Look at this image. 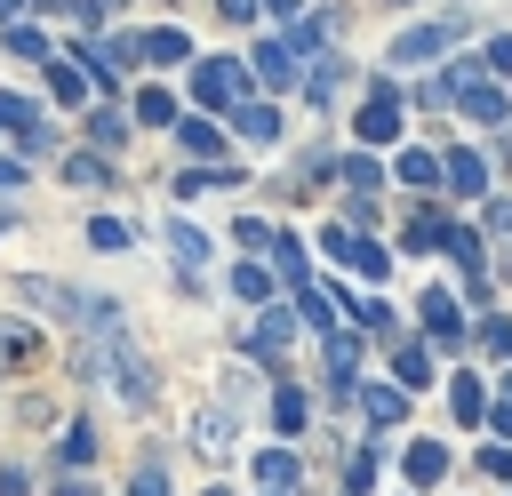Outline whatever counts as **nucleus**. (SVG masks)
<instances>
[{
    "label": "nucleus",
    "instance_id": "f257e3e1",
    "mask_svg": "<svg viewBox=\"0 0 512 496\" xmlns=\"http://www.w3.org/2000/svg\"><path fill=\"white\" fill-rule=\"evenodd\" d=\"M192 88H200V104H240V88H248V72L232 64V56H200V72H192Z\"/></svg>",
    "mask_w": 512,
    "mask_h": 496
},
{
    "label": "nucleus",
    "instance_id": "f03ea898",
    "mask_svg": "<svg viewBox=\"0 0 512 496\" xmlns=\"http://www.w3.org/2000/svg\"><path fill=\"white\" fill-rule=\"evenodd\" d=\"M392 136H400V88L376 80V96L360 104V144H392Z\"/></svg>",
    "mask_w": 512,
    "mask_h": 496
},
{
    "label": "nucleus",
    "instance_id": "7ed1b4c3",
    "mask_svg": "<svg viewBox=\"0 0 512 496\" xmlns=\"http://www.w3.org/2000/svg\"><path fill=\"white\" fill-rule=\"evenodd\" d=\"M456 32H464L456 16H440V24H416V32H400V40H392V56H400V64H432V56H440Z\"/></svg>",
    "mask_w": 512,
    "mask_h": 496
},
{
    "label": "nucleus",
    "instance_id": "20e7f679",
    "mask_svg": "<svg viewBox=\"0 0 512 496\" xmlns=\"http://www.w3.org/2000/svg\"><path fill=\"white\" fill-rule=\"evenodd\" d=\"M288 336H296V312H288V304H264V312H256V328H248V352H256V360H272V352H288Z\"/></svg>",
    "mask_w": 512,
    "mask_h": 496
},
{
    "label": "nucleus",
    "instance_id": "39448f33",
    "mask_svg": "<svg viewBox=\"0 0 512 496\" xmlns=\"http://www.w3.org/2000/svg\"><path fill=\"white\" fill-rule=\"evenodd\" d=\"M232 432H240L232 408H200V416H192V448H200V456H232Z\"/></svg>",
    "mask_w": 512,
    "mask_h": 496
},
{
    "label": "nucleus",
    "instance_id": "423d86ee",
    "mask_svg": "<svg viewBox=\"0 0 512 496\" xmlns=\"http://www.w3.org/2000/svg\"><path fill=\"white\" fill-rule=\"evenodd\" d=\"M400 472H408V488H432V480L448 472V448H440V440H408V456H400Z\"/></svg>",
    "mask_w": 512,
    "mask_h": 496
},
{
    "label": "nucleus",
    "instance_id": "0eeeda50",
    "mask_svg": "<svg viewBox=\"0 0 512 496\" xmlns=\"http://www.w3.org/2000/svg\"><path fill=\"white\" fill-rule=\"evenodd\" d=\"M24 360H40V328H24V320H0V376H16Z\"/></svg>",
    "mask_w": 512,
    "mask_h": 496
},
{
    "label": "nucleus",
    "instance_id": "6e6552de",
    "mask_svg": "<svg viewBox=\"0 0 512 496\" xmlns=\"http://www.w3.org/2000/svg\"><path fill=\"white\" fill-rule=\"evenodd\" d=\"M160 240H168V256H176L184 272H192V264H208V240H200L192 224H176V216H168V224H160Z\"/></svg>",
    "mask_w": 512,
    "mask_h": 496
},
{
    "label": "nucleus",
    "instance_id": "1a4fd4ad",
    "mask_svg": "<svg viewBox=\"0 0 512 496\" xmlns=\"http://www.w3.org/2000/svg\"><path fill=\"white\" fill-rule=\"evenodd\" d=\"M256 72H264V88H288V80H296V56H288V40H264V48H256Z\"/></svg>",
    "mask_w": 512,
    "mask_h": 496
},
{
    "label": "nucleus",
    "instance_id": "9d476101",
    "mask_svg": "<svg viewBox=\"0 0 512 496\" xmlns=\"http://www.w3.org/2000/svg\"><path fill=\"white\" fill-rule=\"evenodd\" d=\"M448 408H456V424H480V416H488V392H480V376H456V384H448Z\"/></svg>",
    "mask_w": 512,
    "mask_h": 496
},
{
    "label": "nucleus",
    "instance_id": "9b49d317",
    "mask_svg": "<svg viewBox=\"0 0 512 496\" xmlns=\"http://www.w3.org/2000/svg\"><path fill=\"white\" fill-rule=\"evenodd\" d=\"M232 128L264 144V136H280V112H272V104H232Z\"/></svg>",
    "mask_w": 512,
    "mask_h": 496
},
{
    "label": "nucleus",
    "instance_id": "f8f14e48",
    "mask_svg": "<svg viewBox=\"0 0 512 496\" xmlns=\"http://www.w3.org/2000/svg\"><path fill=\"white\" fill-rule=\"evenodd\" d=\"M392 384H416V392L432 384V360H424V344H400V352H392Z\"/></svg>",
    "mask_w": 512,
    "mask_h": 496
},
{
    "label": "nucleus",
    "instance_id": "ddd939ff",
    "mask_svg": "<svg viewBox=\"0 0 512 496\" xmlns=\"http://www.w3.org/2000/svg\"><path fill=\"white\" fill-rule=\"evenodd\" d=\"M360 408H368V424H400V408H408V400H400V384H368V392H360Z\"/></svg>",
    "mask_w": 512,
    "mask_h": 496
},
{
    "label": "nucleus",
    "instance_id": "4468645a",
    "mask_svg": "<svg viewBox=\"0 0 512 496\" xmlns=\"http://www.w3.org/2000/svg\"><path fill=\"white\" fill-rule=\"evenodd\" d=\"M256 480L264 488H296V448H264L256 456Z\"/></svg>",
    "mask_w": 512,
    "mask_h": 496
},
{
    "label": "nucleus",
    "instance_id": "2eb2a0df",
    "mask_svg": "<svg viewBox=\"0 0 512 496\" xmlns=\"http://www.w3.org/2000/svg\"><path fill=\"white\" fill-rule=\"evenodd\" d=\"M144 56H152V64H184L192 40H184V32H144Z\"/></svg>",
    "mask_w": 512,
    "mask_h": 496
},
{
    "label": "nucleus",
    "instance_id": "dca6fc26",
    "mask_svg": "<svg viewBox=\"0 0 512 496\" xmlns=\"http://www.w3.org/2000/svg\"><path fill=\"white\" fill-rule=\"evenodd\" d=\"M440 240H448V216H440V208L408 216V248H440Z\"/></svg>",
    "mask_w": 512,
    "mask_h": 496
},
{
    "label": "nucleus",
    "instance_id": "f3484780",
    "mask_svg": "<svg viewBox=\"0 0 512 496\" xmlns=\"http://www.w3.org/2000/svg\"><path fill=\"white\" fill-rule=\"evenodd\" d=\"M232 296H248V304H272V272H264V264H240V272H232Z\"/></svg>",
    "mask_w": 512,
    "mask_h": 496
},
{
    "label": "nucleus",
    "instance_id": "a211bd4d",
    "mask_svg": "<svg viewBox=\"0 0 512 496\" xmlns=\"http://www.w3.org/2000/svg\"><path fill=\"white\" fill-rule=\"evenodd\" d=\"M424 328H432L440 344H456V328H464V320H456V304H448V296H424Z\"/></svg>",
    "mask_w": 512,
    "mask_h": 496
},
{
    "label": "nucleus",
    "instance_id": "6ab92c4d",
    "mask_svg": "<svg viewBox=\"0 0 512 496\" xmlns=\"http://www.w3.org/2000/svg\"><path fill=\"white\" fill-rule=\"evenodd\" d=\"M272 424H280V432H304V392H296V384L272 392Z\"/></svg>",
    "mask_w": 512,
    "mask_h": 496
},
{
    "label": "nucleus",
    "instance_id": "aec40b11",
    "mask_svg": "<svg viewBox=\"0 0 512 496\" xmlns=\"http://www.w3.org/2000/svg\"><path fill=\"white\" fill-rule=\"evenodd\" d=\"M48 88H56L64 104H80V96H88V72H80V64H48Z\"/></svg>",
    "mask_w": 512,
    "mask_h": 496
},
{
    "label": "nucleus",
    "instance_id": "412c9836",
    "mask_svg": "<svg viewBox=\"0 0 512 496\" xmlns=\"http://www.w3.org/2000/svg\"><path fill=\"white\" fill-rule=\"evenodd\" d=\"M88 456H96V424H72L64 448H56V464H88Z\"/></svg>",
    "mask_w": 512,
    "mask_h": 496
},
{
    "label": "nucleus",
    "instance_id": "4be33fe9",
    "mask_svg": "<svg viewBox=\"0 0 512 496\" xmlns=\"http://www.w3.org/2000/svg\"><path fill=\"white\" fill-rule=\"evenodd\" d=\"M136 120H152V128H168V120H176V104H168V88H144V96H136Z\"/></svg>",
    "mask_w": 512,
    "mask_h": 496
},
{
    "label": "nucleus",
    "instance_id": "5701e85b",
    "mask_svg": "<svg viewBox=\"0 0 512 496\" xmlns=\"http://www.w3.org/2000/svg\"><path fill=\"white\" fill-rule=\"evenodd\" d=\"M448 184H456V192H480L488 176H480V160H472V152H456V160H448Z\"/></svg>",
    "mask_w": 512,
    "mask_h": 496
},
{
    "label": "nucleus",
    "instance_id": "b1692460",
    "mask_svg": "<svg viewBox=\"0 0 512 496\" xmlns=\"http://www.w3.org/2000/svg\"><path fill=\"white\" fill-rule=\"evenodd\" d=\"M120 240H128L120 216H88V248H120Z\"/></svg>",
    "mask_w": 512,
    "mask_h": 496
},
{
    "label": "nucleus",
    "instance_id": "393cba45",
    "mask_svg": "<svg viewBox=\"0 0 512 496\" xmlns=\"http://www.w3.org/2000/svg\"><path fill=\"white\" fill-rule=\"evenodd\" d=\"M280 272H288V288H304V240L296 232H280Z\"/></svg>",
    "mask_w": 512,
    "mask_h": 496
},
{
    "label": "nucleus",
    "instance_id": "a878e982",
    "mask_svg": "<svg viewBox=\"0 0 512 496\" xmlns=\"http://www.w3.org/2000/svg\"><path fill=\"white\" fill-rule=\"evenodd\" d=\"M184 152H200V160H208V152H224V144H216V128H208V120H184Z\"/></svg>",
    "mask_w": 512,
    "mask_h": 496
},
{
    "label": "nucleus",
    "instance_id": "bb28decb",
    "mask_svg": "<svg viewBox=\"0 0 512 496\" xmlns=\"http://www.w3.org/2000/svg\"><path fill=\"white\" fill-rule=\"evenodd\" d=\"M400 176H408V184H432L440 160H432V152H400Z\"/></svg>",
    "mask_w": 512,
    "mask_h": 496
},
{
    "label": "nucleus",
    "instance_id": "cd10ccee",
    "mask_svg": "<svg viewBox=\"0 0 512 496\" xmlns=\"http://www.w3.org/2000/svg\"><path fill=\"white\" fill-rule=\"evenodd\" d=\"M480 344H488V352H504V360H512V320H480Z\"/></svg>",
    "mask_w": 512,
    "mask_h": 496
},
{
    "label": "nucleus",
    "instance_id": "c85d7f7f",
    "mask_svg": "<svg viewBox=\"0 0 512 496\" xmlns=\"http://www.w3.org/2000/svg\"><path fill=\"white\" fill-rule=\"evenodd\" d=\"M120 128H128L120 112H96V120H88V136H96V144H120Z\"/></svg>",
    "mask_w": 512,
    "mask_h": 496
},
{
    "label": "nucleus",
    "instance_id": "c756f323",
    "mask_svg": "<svg viewBox=\"0 0 512 496\" xmlns=\"http://www.w3.org/2000/svg\"><path fill=\"white\" fill-rule=\"evenodd\" d=\"M64 176H72V184H104V160H88V152H80V160H64Z\"/></svg>",
    "mask_w": 512,
    "mask_h": 496
},
{
    "label": "nucleus",
    "instance_id": "7c9ffc66",
    "mask_svg": "<svg viewBox=\"0 0 512 496\" xmlns=\"http://www.w3.org/2000/svg\"><path fill=\"white\" fill-rule=\"evenodd\" d=\"M136 496H168V472H160V464H144V472H136Z\"/></svg>",
    "mask_w": 512,
    "mask_h": 496
},
{
    "label": "nucleus",
    "instance_id": "2f4dec72",
    "mask_svg": "<svg viewBox=\"0 0 512 496\" xmlns=\"http://www.w3.org/2000/svg\"><path fill=\"white\" fill-rule=\"evenodd\" d=\"M480 464H488L496 480H512V448H480Z\"/></svg>",
    "mask_w": 512,
    "mask_h": 496
},
{
    "label": "nucleus",
    "instance_id": "473e14b6",
    "mask_svg": "<svg viewBox=\"0 0 512 496\" xmlns=\"http://www.w3.org/2000/svg\"><path fill=\"white\" fill-rule=\"evenodd\" d=\"M488 416H496V424H504V432H512V376H504V392H496V400H488Z\"/></svg>",
    "mask_w": 512,
    "mask_h": 496
},
{
    "label": "nucleus",
    "instance_id": "72a5a7b5",
    "mask_svg": "<svg viewBox=\"0 0 512 496\" xmlns=\"http://www.w3.org/2000/svg\"><path fill=\"white\" fill-rule=\"evenodd\" d=\"M488 72H512V40H488Z\"/></svg>",
    "mask_w": 512,
    "mask_h": 496
},
{
    "label": "nucleus",
    "instance_id": "f704fd0d",
    "mask_svg": "<svg viewBox=\"0 0 512 496\" xmlns=\"http://www.w3.org/2000/svg\"><path fill=\"white\" fill-rule=\"evenodd\" d=\"M16 176H24V168H16V160H0V192H8V184H16Z\"/></svg>",
    "mask_w": 512,
    "mask_h": 496
},
{
    "label": "nucleus",
    "instance_id": "c9c22d12",
    "mask_svg": "<svg viewBox=\"0 0 512 496\" xmlns=\"http://www.w3.org/2000/svg\"><path fill=\"white\" fill-rule=\"evenodd\" d=\"M272 8H280V16H296V0H272Z\"/></svg>",
    "mask_w": 512,
    "mask_h": 496
},
{
    "label": "nucleus",
    "instance_id": "e433bc0d",
    "mask_svg": "<svg viewBox=\"0 0 512 496\" xmlns=\"http://www.w3.org/2000/svg\"><path fill=\"white\" fill-rule=\"evenodd\" d=\"M208 496H224V488H208Z\"/></svg>",
    "mask_w": 512,
    "mask_h": 496
}]
</instances>
